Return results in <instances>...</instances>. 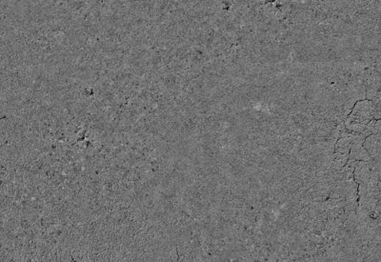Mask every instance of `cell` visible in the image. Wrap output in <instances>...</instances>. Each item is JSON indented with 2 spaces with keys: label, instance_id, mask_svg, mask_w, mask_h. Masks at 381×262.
Returning <instances> with one entry per match:
<instances>
[{
  "label": "cell",
  "instance_id": "cell-1",
  "mask_svg": "<svg viewBox=\"0 0 381 262\" xmlns=\"http://www.w3.org/2000/svg\"><path fill=\"white\" fill-rule=\"evenodd\" d=\"M379 115L378 104L369 100L358 101L344 125L352 135H358L364 131L367 124L372 119H380Z\"/></svg>",
  "mask_w": 381,
  "mask_h": 262
},
{
  "label": "cell",
  "instance_id": "cell-2",
  "mask_svg": "<svg viewBox=\"0 0 381 262\" xmlns=\"http://www.w3.org/2000/svg\"><path fill=\"white\" fill-rule=\"evenodd\" d=\"M362 145L374 161H380V133L368 136Z\"/></svg>",
  "mask_w": 381,
  "mask_h": 262
},
{
  "label": "cell",
  "instance_id": "cell-4",
  "mask_svg": "<svg viewBox=\"0 0 381 262\" xmlns=\"http://www.w3.org/2000/svg\"><path fill=\"white\" fill-rule=\"evenodd\" d=\"M380 119H372L369 123L367 124L364 131L362 132L366 137L373 135V134H378L380 133Z\"/></svg>",
  "mask_w": 381,
  "mask_h": 262
},
{
  "label": "cell",
  "instance_id": "cell-3",
  "mask_svg": "<svg viewBox=\"0 0 381 262\" xmlns=\"http://www.w3.org/2000/svg\"><path fill=\"white\" fill-rule=\"evenodd\" d=\"M349 160L355 161H369L373 159L371 155L366 151L363 145H353L349 153Z\"/></svg>",
  "mask_w": 381,
  "mask_h": 262
}]
</instances>
